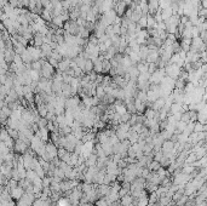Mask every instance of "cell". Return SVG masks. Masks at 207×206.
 Wrapping results in <instances>:
<instances>
[{
    "mask_svg": "<svg viewBox=\"0 0 207 206\" xmlns=\"http://www.w3.org/2000/svg\"><path fill=\"white\" fill-rule=\"evenodd\" d=\"M56 72H57V69L52 66V64H50V62L47 61V59H44V62H42V68L40 70V73H41V78H45V79H52L54 77H55Z\"/></svg>",
    "mask_w": 207,
    "mask_h": 206,
    "instance_id": "obj_1",
    "label": "cell"
},
{
    "mask_svg": "<svg viewBox=\"0 0 207 206\" xmlns=\"http://www.w3.org/2000/svg\"><path fill=\"white\" fill-rule=\"evenodd\" d=\"M165 70H166V75L170 77V78H172V79H178L180 75V72H182L180 67H178L175 63H168L166 66Z\"/></svg>",
    "mask_w": 207,
    "mask_h": 206,
    "instance_id": "obj_2",
    "label": "cell"
},
{
    "mask_svg": "<svg viewBox=\"0 0 207 206\" xmlns=\"http://www.w3.org/2000/svg\"><path fill=\"white\" fill-rule=\"evenodd\" d=\"M29 144L30 143H28L26 141H23V139H16V142H15V147H14V151L17 153V154H21V155H23V154H26L28 151V148H29Z\"/></svg>",
    "mask_w": 207,
    "mask_h": 206,
    "instance_id": "obj_3",
    "label": "cell"
},
{
    "mask_svg": "<svg viewBox=\"0 0 207 206\" xmlns=\"http://www.w3.org/2000/svg\"><path fill=\"white\" fill-rule=\"evenodd\" d=\"M80 103H81V101H80V98L78 96L69 97V98H67V101H66V109H71V110L76 109Z\"/></svg>",
    "mask_w": 207,
    "mask_h": 206,
    "instance_id": "obj_4",
    "label": "cell"
},
{
    "mask_svg": "<svg viewBox=\"0 0 207 206\" xmlns=\"http://www.w3.org/2000/svg\"><path fill=\"white\" fill-rule=\"evenodd\" d=\"M127 4L125 2L124 0H119L116 4H115V6H114V10L116 11V14L118 16H124L126 14V11H127Z\"/></svg>",
    "mask_w": 207,
    "mask_h": 206,
    "instance_id": "obj_5",
    "label": "cell"
},
{
    "mask_svg": "<svg viewBox=\"0 0 207 206\" xmlns=\"http://www.w3.org/2000/svg\"><path fill=\"white\" fill-rule=\"evenodd\" d=\"M46 153L49 154V156L51 158V161L58 156V148L55 143H47L46 144Z\"/></svg>",
    "mask_w": 207,
    "mask_h": 206,
    "instance_id": "obj_6",
    "label": "cell"
},
{
    "mask_svg": "<svg viewBox=\"0 0 207 206\" xmlns=\"http://www.w3.org/2000/svg\"><path fill=\"white\" fill-rule=\"evenodd\" d=\"M175 144H176V142H173L172 139H166L165 142L162 143L161 151H164L165 155H167V154H170L171 151L175 149Z\"/></svg>",
    "mask_w": 207,
    "mask_h": 206,
    "instance_id": "obj_7",
    "label": "cell"
},
{
    "mask_svg": "<svg viewBox=\"0 0 207 206\" xmlns=\"http://www.w3.org/2000/svg\"><path fill=\"white\" fill-rule=\"evenodd\" d=\"M24 193H26V189L23 188V187H21V186H18V187H16L15 189H12L10 194H11V198L15 199V200H19L23 195H24Z\"/></svg>",
    "mask_w": 207,
    "mask_h": 206,
    "instance_id": "obj_8",
    "label": "cell"
},
{
    "mask_svg": "<svg viewBox=\"0 0 207 206\" xmlns=\"http://www.w3.org/2000/svg\"><path fill=\"white\" fill-rule=\"evenodd\" d=\"M44 34L41 33H35L34 34V38H33V40L30 41L32 42V45L33 46H35V47H41L42 45L45 44V41H44Z\"/></svg>",
    "mask_w": 207,
    "mask_h": 206,
    "instance_id": "obj_9",
    "label": "cell"
},
{
    "mask_svg": "<svg viewBox=\"0 0 207 206\" xmlns=\"http://www.w3.org/2000/svg\"><path fill=\"white\" fill-rule=\"evenodd\" d=\"M70 61H71V59H69V58H64L63 61H61L59 64H58V69H57V70H59V72H62V73H66V72L70 68Z\"/></svg>",
    "mask_w": 207,
    "mask_h": 206,
    "instance_id": "obj_10",
    "label": "cell"
},
{
    "mask_svg": "<svg viewBox=\"0 0 207 206\" xmlns=\"http://www.w3.org/2000/svg\"><path fill=\"white\" fill-rule=\"evenodd\" d=\"M127 139L131 142V144H135V143H137L138 139H139V134L136 132L135 130H130L128 131V135H127Z\"/></svg>",
    "mask_w": 207,
    "mask_h": 206,
    "instance_id": "obj_11",
    "label": "cell"
},
{
    "mask_svg": "<svg viewBox=\"0 0 207 206\" xmlns=\"http://www.w3.org/2000/svg\"><path fill=\"white\" fill-rule=\"evenodd\" d=\"M166 104V98H164V97H160V98H157L154 103H153V109L155 110H160L164 108V106Z\"/></svg>",
    "mask_w": 207,
    "mask_h": 206,
    "instance_id": "obj_12",
    "label": "cell"
},
{
    "mask_svg": "<svg viewBox=\"0 0 207 206\" xmlns=\"http://www.w3.org/2000/svg\"><path fill=\"white\" fill-rule=\"evenodd\" d=\"M21 57H22V59H23V62H24V64H32L33 62H34V59H33V56H32V54L28 51V49L21 55Z\"/></svg>",
    "mask_w": 207,
    "mask_h": 206,
    "instance_id": "obj_13",
    "label": "cell"
},
{
    "mask_svg": "<svg viewBox=\"0 0 207 206\" xmlns=\"http://www.w3.org/2000/svg\"><path fill=\"white\" fill-rule=\"evenodd\" d=\"M40 16H41V18L45 22H47V23H51V22H52V18H54L52 12H50V11H47V10L44 9V11H42V14L40 15Z\"/></svg>",
    "mask_w": 207,
    "mask_h": 206,
    "instance_id": "obj_14",
    "label": "cell"
},
{
    "mask_svg": "<svg viewBox=\"0 0 207 206\" xmlns=\"http://www.w3.org/2000/svg\"><path fill=\"white\" fill-rule=\"evenodd\" d=\"M107 95V92H106V87L104 86H102V85H99V86H97L96 89V97H98L101 101L106 97Z\"/></svg>",
    "mask_w": 207,
    "mask_h": 206,
    "instance_id": "obj_15",
    "label": "cell"
},
{
    "mask_svg": "<svg viewBox=\"0 0 207 206\" xmlns=\"http://www.w3.org/2000/svg\"><path fill=\"white\" fill-rule=\"evenodd\" d=\"M93 68H95L93 61H92V59H86V63H85V69H84V73H85V74H88V73L93 72Z\"/></svg>",
    "mask_w": 207,
    "mask_h": 206,
    "instance_id": "obj_16",
    "label": "cell"
},
{
    "mask_svg": "<svg viewBox=\"0 0 207 206\" xmlns=\"http://www.w3.org/2000/svg\"><path fill=\"white\" fill-rule=\"evenodd\" d=\"M136 67L140 72V74L142 73H148V70H149V63L148 62H139V63H137Z\"/></svg>",
    "mask_w": 207,
    "mask_h": 206,
    "instance_id": "obj_17",
    "label": "cell"
},
{
    "mask_svg": "<svg viewBox=\"0 0 207 206\" xmlns=\"http://www.w3.org/2000/svg\"><path fill=\"white\" fill-rule=\"evenodd\" d=\"M147 29H157V22L155 21L154 16L148 15V28Z\"/></svg>",
    "mask_w": 207,
    "mask_h": 206,
    "instance_id": "obj_18",
    "label": "cell"
},
{
    "mask_svg": "<svg viewBox=\"0 0 207 206\" xmlns=\"http://www.w3.org/2000/svg\"><path fill=\"white\" fill-rule=\"evenodd\" d=\"M137 206H149V196L144 195L137 199Z\"/></svg>",
    "mask_w": 207,
    "mask_h": 206,
    "instance_id": "obj_19",
    "label": "cell"
},
{
    "mask_svg": "<svg viewBox=\"0 0 207 206\" xmlns=\"http://www.w3.org/2000/svg\"><path fill=\"white\" fill-rule=\"evenodd\" d=\"M54 26H56L57 28H63L64 26V22H63V20L61 18V16H55L54 18H52V22H51Z\"/></svg>",
    "mask_w": 207,
    "mask_h": 206,
    "instance_id": "obj_20",
    "label": "cell"
},
{
    "mask_svg": "<svg viewBox=\"0 0 207 206\" xmlns=\"http://www.w3.org/2000/svg\"><path fill=\"white\" fill-rule=\"evenodd\" d=\"M102 64H103V73H104V74H106V73H110L113 66H111V62L109 59H103Z\"/></svg>",
    "mask_w": 207,
    "mask_h": 206,
    "instance_id": "obj_21",
    "label": "cell"
},
{
    "mask_svg": "<svg viewBox=\"0 0 207 206\" xmlns=\"http://www.w3.org/2000/svg\"><path fill=\"white\" fill-rule=\"evenodd\" d=\"M56 206H71V201L67 198H59L56 203Z\"/></svg>",
    "mask_w": 207,
    "mask_h": 206,
    "instance_id": "obj_22",
    "label": "cell"
},
{
    "mask_svg": "<svg viewBox=\"0 0 207 206\" xmlns=\"http://www.w3.org/2000/svg\"><path fill=\"white\" fill-rule=\"evenodd\" d=\"M30 77L33 79V81H39L41 79V73L39 70H35V69H30Z\"/></svg>",
    "mask_w": 207,
    "mask_h": 206,
    "instance_id": "obj_23",
    "label": "cell"
},
{
    "mask_svg": "<svg viewBox=\"0 0 207 206\" xmlns=\"http://www.w3.org/2000/svg\"><path fill=\"white\" fill-rule=\"evenodd\" d=\"M137 24L142 28V29H147V28H148V16H142L140 20L138 21Z\"/></svg>",
    "mask_w": 207,
    "mask_h": 206,
    "instance_id": "obj_24",
    "label": "cell"
},
{
    "mask_svg": "<svg viewBox=\"0 0 207 206\" xmlns=\"http://www.w3.org/2000/svg\"><path fill=\"white\" fill-rule=\"evenodd\" d=\"M161 167V164L159 163V161H156V160H154L153 159V161L150 163V164L148 165V169L150 170V171H153V172H155V171H157Z\"/></svg>",
    "mask_w": 207,
    "mask_h": 206,
    "instance_id": "obj_25",
    "label": "cell"
},
{
    "mask_svg": "<svg viewBox=\"0 0 207 206\" xmlns=\"http://www.w3.org/2000/svg\"><path fill=\"white\" fill-rule=\"evenodd\" d=\"M96 206H110V205H109V203H108L107 198L104 196V198H101V199H98V200H97Z\"/></svg>",
    "mask_w": 207,
    "mask_h": 206,
    "instance_id": "obj_26",
    "label": "cell"
},
{
    "mask_svg": "<svg viewBox=\"0 0 207 206\" xmlns=\"http://www.w3.org/2000/svg\"><path fill=\"white\" fill-rule=\"evenodd\" d=\"M204 130H205V126H204V124L200 123V121L195 123V127H194V132H202Z\"/></svg>",
    "mask_w": 207,
    "mask_h": 206,
    "instance_id": "obj_27",
    "label": "cell"
},
{
    "mask_svg": "<svg viewBox=\"0 0 207 206\" xmlns=\"http://www.w3.org/2000/svg\"><path fill=\"white\" fill-rule=\"evenodd\" d=\"M51 183H52V177H45V178H42V186H44V188H50Z\"/></svg>",
    "mask_w": 207,
    "mask_h": 206,
    "instance_id": "obj_28",
    "label": "cell"
},
{
    "mask_svg": "<svg viewBox=\"0 0 207 206\" xmlns=\"http://www.w3.org/2000/svg\"><path fill=\"white\" fill-rule=\"evenodd\" d=\"M14 63H15V64H17V66H23V64H24V62H23V59H22L21 55H16V56H15Z\"/></svg>",
    "mask_w": 207,
    "mask_h": 206,
    "instance_id": "obj_29",
    "label": "cell"
},
{
    "mask_svg": "<svg viewBox=\"0 0 207 206\" xmlns=\"http://www.w3.org/2000/svg\"><path fill=\"white\" fill-rule=\"evenodd\" d=\"M157 69H159V67H157L156 63H149V70H148V73L149 74H154Z\"/></svg>",
    "mask_w": 207,
    "mask_h": 206,
    "instance_id": "obj_30",
    "label": "cell"
},
{
    "mask_svg": "<svg viewBox=\"0 0 207 206\" xmlns=\"http://www.w3.org/2000/svg\"><path fill=\"white\" fill-rule=\"evenodd\" d=\"M113 29H114V33H115V34L120 35V33H121V24L114 23V24H113Z\"/></svg>",
    "mask_w": 207,
    "mask_h": 206,
    "instance_id": "obj_31",
    "label": "cell"
},
{
    "mask_svg": "<svg viewBox=\"0 0 207 206\" xmlns=\"http://www.w3.org/2000/svg\"><path fill=\"white\" fill-rule=\"evenodd\" d=\"M47 61H49V62H50V64H52L56 69H58V64H59V62H58L57 59L52 58V57H49V58H47Z\"/></svg>",
    "mask_w": 207,
    "mask_h": 206,
    "instance_id": "obj_32",
    "label": "cell"
},
{
    "mask_svg": "<svg viewBox=\"0 0 207 206\" xmlns=\"http://www.w3.org/2000/svg\"><path fill=\"white\" fill-rule=\"evenodd\" d=\"M41 4L42 6H44V9H45V7H47L51 4V0H41Z\"/></svg>",
    "mask_w": 207,
    "mask_h": 206,
    "instance_id": "obj_33",
    "label": "cell"
},
{
    "mask_svg": "<svg viewBox=\"0 0 207 206\" xmlns=\"http://www.w3.org/2000/svg\"><path fill=\"white\" fill-rule=\"evenodd\" d=\"M95 206H96V205H95Z\"/></svg>",
    "mask_w": 207,
    "mask_h": 206,
    "instance_id": "obj_34",
    "label": "cell"
}]
</instances>
